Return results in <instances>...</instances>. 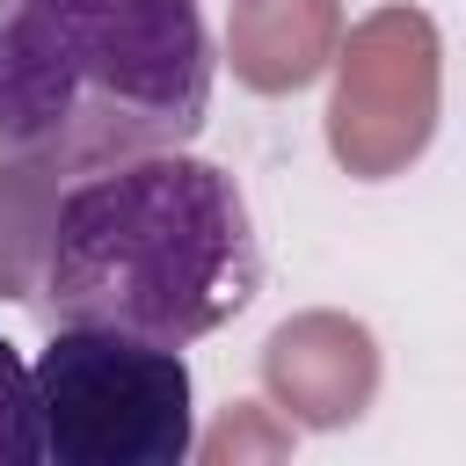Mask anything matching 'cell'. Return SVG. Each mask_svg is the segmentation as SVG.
I'll return each instance as SVG.
<instances>
[{
  "instance_id": "6da1fadb",
  "label": "cell",
  "mask_w": 466,
  "mask_h": 466,
  "mask_svg": "<svg viewBox=\"0 0 466 466\" xmlns=\"http://www.w3.org/2000/svg\"><path fill=\"white\" fill-rule=\"evenodd\" d=\"M197 0H0V160L95 175L175 153L211 109Z\"/></svg>"
},
{
  "instance_id": "7a4b0ae2",
  "label": "cell",
  "mask_w": 466,
  "mask_h": 466,
  "mask_svg": "<svg viewBox=\"0 0 466 466\" xmlns=\"http://www.w3.org/2000/svg\"><path fill=\"white\" fill-rule=\"evenodd\" d=\"M262 291L240 182L197 153H138L80 175L44 218L36 299L51 320L197 342Z\"/></svg>"
},
{
  "instance_id": "3957f363",
  "label": "cell",
  "mask_w": 466,
  "mask_h": 466,
  "mask_svg": "<svg viewBox=\"0 0 466 466\" xmlns=\"http://www.w3.org/2000/svg\"><path fill=\"white\" fill-rule=\"evenodd\" d=\"M44 459L58 466H182L197 451L182 342L58 320L29 364Z\"/></svg>"
},
{
  "instance_id": "277c9868",
  "label": "cell",
  "mask_w": 466,
  "mask_h": 466,
  "mask_svg": "<svg viewBox=\"0 0 466 466\" xmlns=\"http://www.w3.org/2000/svg\"><path fill=\"white\" fill-rule=\"evenodd\" d=\"M437 109V36L415 7H386L342 44V87H335V153L357 175H393L408 153H422Z\"/></svg>"
},
{
  "instance_id": "5b68a950",
  "label": "cell",
  "mask_w": 466,
  "mask_h": 466,
  "mask_svg": "<svg viewBox=\"0 0 466 466\" xmlns=\"http://www.w3.org/2000/svg\"><path fill=\"white\" fill-rule=\"evenodd\" d=\"M262 386L277 393V408L306 430H335L357 422L371 386H379V350L357 320L342 313H299L269 335L262 350Z\"/></svg>"
},
{
  "instance_id": "8992f818",
  "label": "cell",
  "mask_w": 466,
  "mask_h": 466,
  "mask_svg": "<svg viewBox=\"0 0 466 466\" xmlns=\"http://www.w3.org/2000/svg\"><path fill=\"white\" fill-rule=\"evenodd\" d=\"M335 36V0H240L233 7V66L255 87H299L320 73Z\"/></svg>"
},
{
  "instance_id": "52a82bcc",
  "label": "cell",
  "mask_w": 466,
  "mask_h": 466,
  "mask_svg": "<svg viewBox=\"0 0 466 466\" xmlns=\"http://www.w3.org/2000/svg\"><path fill=\"white\" fill-rule=\"evenodd\" d=\"M36 459H44L36 379H29V364L0 342V466H36Z\"/></svg>"
},
{
  "instance_id": "ba28073f",
  "label": "cell",
  "mask_w": 466,
  "mask_h": 466,
  "mask_svg": "<svg viewBox=\"0 0 466 466\" xmlns=\"http://www.w3.org/2000/svg\"><path fill=\"white\" fill-rule=\"evenodd\" d=\"M284 444H291V437H284V430H262V408H255V400H240V408L226 415V430L204 444V459H218V466H226V459H240V451H262V459H277Z\"/></svg>"
}]
</instances>
